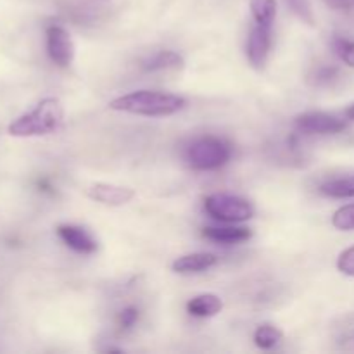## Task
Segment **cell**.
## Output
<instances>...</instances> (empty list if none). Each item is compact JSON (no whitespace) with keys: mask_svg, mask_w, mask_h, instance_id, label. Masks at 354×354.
Wrapping results in <instances>:
<instances>
[{"mask_svg":"<svg viewBox=\"0 0 354 354\" xmlns=\"http://www.w3.org/2000/svg\"><path fill=\"white\" fill-rule=\"evenodd\" d=\"M185 99L175 93L156 92V90H137L111 100L109 109L120 113L137 114L147 118H165L178 113L185 107Z\"/></svg>","mask_w":354,"mask_h":354,"instance_id":"1","label":"cell"},{"mask_svg":"<svg viewBox=\"0 0 354 354\" xmlns=\"http://www.w3.org/2000/svg\"><path fill=\"white\" fill-rule=\"evenodd\" d=\"M64 109L61 100L55 97H47L40 100L30 113L16 118L9 124V135L12 137H41V135L54 133L62 123Z\"/></svg>","mask_w":354,"mask_h":354,"instance_id":"2","label":"cell"},{"mask_svg":"<svg viewBox=\"0 0 354 354\" xmlns=\"http://www.w3.org/2000/svg\"><path fill=\"white\" fill-rule=\"evenodd\" d=\"M232 158V145L218 137L196 138L185 149V161L192 169L211 171L227 165Z\"/></svg>","mask_w":354,"mask_h":354,"instance_id":"3","label":"cell"},{"mask_svg":"<svg viewBox=\"0 0 354 354\" xmlns=\"http://www.w3.org/2000/svg\"><path fill=\"white\" fill-rule=\"evenodd\" d=\"M204 209L211 218L225 223H242L254 216L252 204L232 194H211L204 201Z\"/></svg>","mask_w":354,"mask_h":354,"instance_id":"4","label":"cell"},{"mask_svg":"<svg viewBox=\"0 0 354 354\" xmlns=\"http://www.w3.org/2000/svg\"><path fill=\"white\" fill-rule=\"evenodd\" d=\"M294 127L303 135H335L344 131L348 123L334 114L311 111V113L299 114L294 120Z\"/></svg>","mask_w":354,"mask_h":354,"instance_id":"5","label":"cell"},{"mask_svg":"<svg viewBox=\"0 0 354 354\" xmlns=\"http://www.w3.org/2000/svg\"><path fill=\"white\" fill-rule=\"evenodd\" d=\"M47 54L59 68H68L75 59V44L71 35L59 24L47 28Z\"/></svg>","mask_w":354,"mask_h":354,"instance_id":"6","label":"cell"},{"mask_svg":"<svg viewBox=\"0 0 354 354\" xmlns=\"http://www.w3.org/2000/svg\"><path fill=\"white\" fill-rule=\"evenodd\" d=\"M272 26H265V24H258L252 26L251 33L248 38V54L249 64L254 69H263L265 68L266 61H268L270 47H272Z\"/></svg>","mask_w":354,"mask_h":354,"instance_id":"7","label":"cell"},{"mask_svg":"<svg viewBox=\"0 0 354 354\" xmlns=\"http://www.w3.org/2000/svg\"><path fill=\"white\" fill-rule=\"evenodd\" d=\"M88 197L106 206H124L135 197V190L114 183H93L88 189Z\"/></svg>","mask_w":354,"mask_h":354,"instance_id":"8","label":"cell"},{"mask_svg":"<svg viewBox=\"0 0 354 354\" xmlns=\"http://www.w3.org/2000/svg\"><path fill=\"white\" fill-rule=\"evenodd\" d=\"M57 235L69 249L80 254H93L97 251V241L85 228L76 225H61L57 227Z\"/></svg>","mask_w":354,"mask_h":354,"instance_id":"9","label":"cell"},{"mask_svg":"<svg viewBox=\"0 0 354 354\" xmlns=\"http://www.w3.org/2000/svg\"><path fill=\"white\" fill-rule=\"evenodd\" d=\"M218 263V258L209 252H192V254L180 256L171 265L173 272L180 275H190V273H201L213 268Z\"/></svg>","mask_w":354,"mask_h":354,"instance_id":"10","label":"cell"},{"mask_svg":"<svg viewBox=\"0 0 354 354\" xmlns=\"http://www.w3.org/2000/svg\"><path fill=\"white\" fill-rule=\"evenodd\" d=\"M223 310V301L216 294H199L187 303V311L197 318L216 317Z\"/></svg>","mask_w":354,"mask_h":354,"instance_id":"11","label":"cell"},{"mask_svg":"<svg viewBox=\"0 0 354 354\" xmlns=\"http://www.w3.org/2000/svg\"><path fill=\"white\" fill-rule=\"evenodd\" d=\"M203 235L213 242L220 244H241L251 239L252 232L244 227H206Z\"/></svg>","mask_w":354,"mask_h":354,"instance_id":"12","label":"cell"},{"mask_svg":"<svg viewBox=\"0 0 354 354\" xmlns=\"http://www.w3.org/2000/svg\"><path fill=\"white\" fill-rule=\"evenodd\" d=\"M145 71H169V69H182L183 68V57L175 50H159L152 54L151 57L144 61Z\"/></svg>","mask_w":354,"mask_h":354,"instance_id":"13","label":"cell"},{"mask_svg":"<svg viewBox=\"0 0 354 354\" xmlns=\"http://www.w3.org/2000/svg\"><path fill=\"white\" fill-rule=\"evenodd\" d=\"M322 194L334 199H351L354 197V176H346V178L328 180L322 185Z\"/></svg>","mask_w":354,"mask_h":354,"instance_id":"14","label":"cell"},{"mask_svg":"<svg viewBox=\"0 0 354 354\" xmlns=\"http://www.w3.org/2000/svg\"><path fill=\"white\" fill-rule=\"evenodd\" d=\"M249 7L256 23L272 26L277 16V0H249Z\"/></svg>","mask_w":354,"mask_h":354,"instance_id":"15","label":"cell"},{"mask_svg":"<svg viewBox=\"0 0 354 354\" xmlns=\"http://www.w3.org/2000/svg\"><path fill=\"white\" fill-rule=\"evenodd\" d=\"M282 332L273 325H261L254 332V344L259 349H273L282 342Z\"/></svg>","mask_w":354,"mask_h":354,"instance_id":"16","label":"cell"},{"mask_svg":"<svg viewBox=\"0 0 354 354\" xmlns=\"http://www.w3.org/2000/svg\"><path fill=\"white\" fill-rule=\"evenodd\" d=\"M332 225L341 232L354 230V203L339 207L332 216Z\"/></svg>","mask_w":354,"mask_h":354,"instance_id":"17","label":"cell"},{"mask_svg":"<svg viewBox=\"0 0 354 354\" xmlns=\"http://www.w3.org/2000/svg\"><path fill=\"white\" fill-rule=\"evenodd\" d=\"M335 52L341 57L344 64L354 69V40H344V38H337L335 40Z\"/></svg>","mask_w":354,"mask_h":354,"instance_id":"18","label":"cell"},{"mask_svg":"<svg viewBox=\"0 0 354 354\" xmlns=\"http://www.w3.org/2000/svg\"><path fill=\"white\" fill-rule=\"evenodd\" d=\"M337 270L346 277L354 279V245L344 249L337 258Z\"/></svg>","mask_w":354,"mask_h":354,"instance_id":"19","label":"cell"},{"mask_svg":"<svg viewBox=\"0 0 354 354\" xmlns=\"http://www.w3.org/2000/svg\"><path fill=\"white\" fill-rule=\"evenodd\" d=\"M287 3H289L292 12L296 14L299 19H303L304 23L308 24L313 23V12H311L310 0H287Z\"/></svg>","mask_w":354,"mask_h":354,"instance_id":"20","label":"cell"},{"mask_svg":"<svg viewBox=\"0 0 354 354\" xmlns=\"http://www.w3.org/2000/svg\"><path fill=\"white\" fill-rule=\"evenodd\" d=\"M137 320H138V310L133 306L124 308V310H121L120 315H118V324H120V327L124 328V330L133 327V325L137 324Z\"/></svg>","mask_w":354,"mask_h":354,"instance_id":"21","label":"cell"},{"mask_svg":"<svg viewBox=\"0 0 354 354\" xmlns=\"http://www.w3.org/2000/svg\"><path fill=\"white\" fill-rule=\"evenodd\" d=\"M330 9L335 10H349L354 9V0H324Z\"/></svg>","mask_w":354,"mask_h":354,"instance_id":"22","label":"cell"},{"mask_svg":"<svg viewBox=\"0 0 354 354\" xmlns=\"http://www.w3.org/2000/svg\"><path fill=\"white\" fill-rule=\"evenodd\" d=\"M334 75H335V69L325 68V69H322V71H318L317 82H318V83H322V82H330V80L334 78Z\"/></svg>","mask_w":354,"mask_h":354,"instance_id":"23","label":"cell"},{"mask_svg":"<svg viewBox=\"0 0 354 354\" xmlns=\"http://www.w3.org/2000/svg\"><path fill=\"white\" fill-rule=\"evenodd\" d=\"M346 116H348L349 120L354 121V104H351V106L348 107V111H346Z\"/></svg>","mask_w":354,"mask_h":354,"instance_id":"24","label":"cell"}]
</instances>
